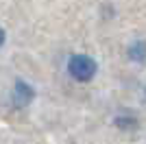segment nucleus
Listing matches in <instances>:
<instances>
[{
	"instance_id": "2",
	"label": "nucleus",
	"mask_w": 146,
	"mask_h": 144,
	"mask_svg": "<svg viewBox=\"0 0 146 144\" xmlns=\"http://www.w3.org/2000/svg\"><path fill=\"white\" fill-rule=\"evenodd\" d=\"M33 98H35V90H33V85L26 83L24 79H18L15 85H13V94H11L13 107L24 109V107H29L31 103H33Z\"/></svg>"
},
{
	"instance_id": "3",
	"label": "nucleus",
	"mask_w": 146,
	"mask_h": 144,
	"mask_svg": "<svg viewBox=\"0 0 146 144\" xmlns=\"http://www.w3.org/2000/svg\"><path fill=\"white\" fill-rule=\"evenodd\" d=\"M127 55L133 63H146V42L144 39H135V42L129 46Z\"/></svg>"
},
{
	"instance_id": "1",
	"label": "nucleus",
	"mask_w": 146,
	"mask_h": 144,
	"mask_svg": "<svg viewBox=\"0 0 146 144\" xmlns=\"http://www.w3.org/2000/svg\"><path fill=\"white\" fill-rule=\"evenodd\" d=\"M98 72V63L94 57L90 55H72L70 59H68V74L74 79V81H79V83H87L92 79L96 77Z\"/></svg>"
},
{
	"instance_id": "5",
	"label": "nucleus",
	"mask_w": 146,
	"mask_h": 144,
	"mask_svg": "<svg viewBox=\"0 0 146 144\" xmlns=\"http://www.w3.org/2000/svg\"><path fill=\"white\" fill-rule=\"evenodd\" d=\"M5 42H7V33H5V29H0V48L5 46Z\"/></svg>"
},
{
	"instance_id": "4",
	"label": "nucleus",
	"mask_w": 146,
	"mask_h": 144,
	"mask_svg": "<svg viewBox=\"0 0 146 144\" xmlns=\"http://www.w3.org/2000/svg\"><path fill=\"white\" fill-rule=\"evenodd\" d=\"M113 125H116L118 129H127V131H131V129L137 127V116L131 114V111H120V114L113 118Z\"/></svg>"
}]
</instances>
